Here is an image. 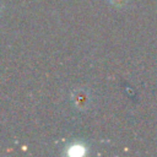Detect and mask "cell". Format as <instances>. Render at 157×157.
<instances>
[{"mask_svg": "<svg viewBox=\"0 0 157 157\" xmlns=\"http://www.w3.org/2000/svg\"><path fill=\"white\" fill-rule=\"evenodd\" d=\"M71 102L77 110H86L91 103V94L86 88H77L71 94Z\"/></svg>", "mask_w": 157, "mask_h": 157, "instance_id": "cell-1", "label": "cell"}, {"mask_svg": "<svg viewBox=\"0 0 157 157\" xmlns=\"http://www.w3.org/2000/svg\"><path fill=\"white\" fill-rule=\"evenodd\" d=\"M85 152H86V147L80 142H76V144L67 146V151H66V153L69 156H72V157L82 156V155H85Z\"/></svg>", "mask_w": 157, "mask_h": 157, "instance_id": "cell-2", "label": "cell"}, {"mask_svg": "<svg viewBox=\"0 0 157 157\" xmlns=\"http://www.w3.org/2000/svg\"><path fill=\"white\" fill-rule=\"evenodd\" d=\"M113 5H115V6H121V5H124L128 0H109Z\"/></svg>", "mask_w": 157, "mask_h": 157, "instance_id": "cell-3", "label": "cell"}]
</instances>
